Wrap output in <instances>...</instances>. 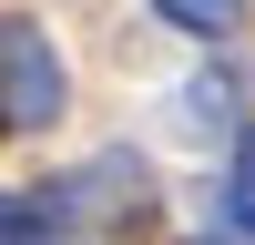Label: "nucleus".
Listing matches in <instances>:
<instances>
[{"instance_id": "f257e3e1", "label": "nucleus", "mask_w": 255, "mask_h": 245, "mask_svg": "<svg viewBox=\"0 0 255 245\" xmlns=\"http://www.w3.org/2000/svg\"><path fill=\"white\" fill-rule=\"evenodd\" d=\"M0 72H10V82H0L10 133H41V122L61 113V51L41 41V20H20V10L0 20Z\"/></svg>"}, {"instance_id": "f03ea898", "label": "nucleus", "mask_w": 255, "mask_h": 245, "mask_svg": "<svg viewBox=\"0 0 255 245\" xmlns=\"http://www.w3.org/2000/svg\"><path fill=\"white\" fill-rule=\"evenodd\" d=\"M61 225H72V194H10V235L0 245H61Z\"/></svg>"}, {"instance_id": "7ed1b4c3", "label": "nucleus", "mask_w": 255, "mask_h": 245, "mask_svg": "<svg viewBox=\"0 0 255 245\" xmlns=\"http://www.w3.org/2000/svg\"><path fill=\"white\" fill-rule=\"evenodd\" d=\"M174 31H194V41H235L245 31V0H153Z\"/></svg>"}, {"instance_id": "20e7f679", "label": "nucleus", "mask_w": 255, "mask_h": 245, "mask_svg": "<svg viewBox=\"0 0 255 245\" xmlns=\"http://www.w3.org/2000/svg\"><path fill=\"white\" fill-rule=\"evenodd\" d=\"M225 204H235V225L255 235V133L235 143V174H225Z\"/></svg>"}]
</instances>
